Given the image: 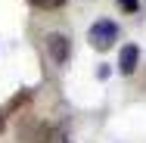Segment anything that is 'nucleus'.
<instances>
[{
    "mask_svg": "<svg viewBox=\"0 0 146 143\" xmlns=\"http://www.w3.org/2000/svg\"><path fill=\"white\" fill-rule=\"evenodd\" d=\"M34 6H40V9H59V6H65L68 0H31Z\"/></svg>",
    "mask_w": 146,
    "mask_h": 143,
    "instance_id": "nucleus-6",
    "label": "nucleus"
},
{
    "mask_svg": "<svg viewBox=\"0 0 146 143\" xmlns=\"http://www.w3.org/2000/svg\"><path fill=\"white\" fill-rule=\"evenodd\" d=\"M118 6H121L124 13H137V6H140V0H118Z\"/></svg>",
    "mask_w": 146,
    "mask_h": 143,
    "instance_id": "nucleus-7",
    "label": "nucleus"
},
{
    "mask_svg": "<svg viewBox=\"0 0 146 143\" xmlns=\"http://www.w3.org/2000/svg\"><path fill=\"white\" fill-rule=\"evenodd\" d=\"M47 143H68V134L62 128H53V131H47Z\"/></svg>",
    "mask_w": 146,
    "mask_h": 143,
    "instance_id": "nucleus-5",
    "label": "nucleus"
},
{
    "mask_svg": "<svg viewBox=\"0 0 146 143\" xmlns=\"http://www.w3.org/2000/svg\"><path fill=\"white\" fill-rule=\"evenodd\" d=\"M28 100H31V90H19V93H16V96H13V100H9V103H6L3 109H0V128L6 124V118H9L13 112H19V109H22V106H25Z\"/></svg>",
    "mask_w": 146,
    "mask_h": 143,
    "instance_id": "nucleus-4",
    "label": "nucleus"
},
{
    "mask_svg": "<svg viewBox=\"0 0 146 143\" xmlns=\"http://www.w3.org/2000/svg\"><path fill=\"white\" fill-rule=\"evenodd\" d=\"M137 62H140V50H137L134 44L121 47V53H118V69H121V75H131V72L137 69Z\"/></svg>",
    "mask_w": 146,
    "mask_h": 143,
    "instance_id": "nucleus-3",
    "label": "nucleus"
},
{
    "mask_svg": "<svg viewBox=\"0 0 146 143\" xmlns=\"http://www.w3.org/2000/svg\"><path fill=\"white\" fill-rule=\"evenodd\" d=\"M47 53H50V59H53L56 65H65L68 56H72V41H68L65 34L53 31V34L47 37Z\"/></svg>",
    "mask_w": 146,
    "mask_h": 143,
    "instance_id": "nucleus-2",
    "label": "nucleus"
},
{
    "mask_svg": "<svg viewBox=\"0 0 146 143\" xmlns=\"http://www.w3.org/2000/svg\"><path fill=\"white\" fill-rule=\"evenodd\" d=\"M115 37H118V25H115V22H109V19L93 22L90 31H87V41H90L93 50H109V47L115 44Z\"/></svg>",
    "mask_w": 146,
    "mask_h": 143,
    "instance_id": "nucleus-1",
    "label": "nucleus"
}]
</instances>
